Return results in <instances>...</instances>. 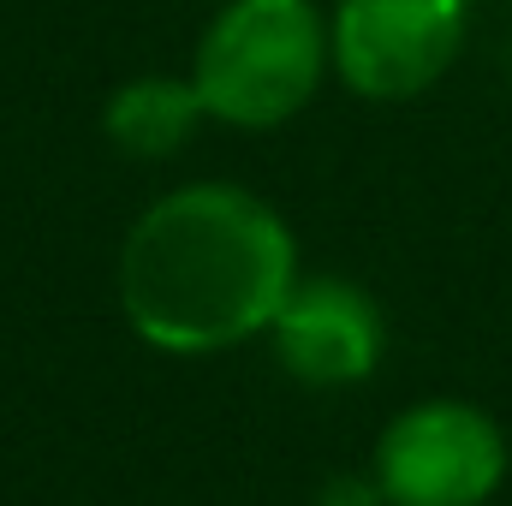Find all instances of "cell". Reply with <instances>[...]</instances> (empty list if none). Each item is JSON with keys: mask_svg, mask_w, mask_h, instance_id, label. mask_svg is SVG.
I'll return each instance as SVG.
<instances>
[{"mask_svg": "<svg viewBox=\"0 0 512 506\" xmlns=\"http://www.w3.org/2000/svg\"><path fill=\"white\" fill-rule=\"evenodd\" d=\"M471 0H328L334 84L358 102H417L465 54Z\"/></svg>", "mask_w": 512, "mask_h": 506, "instance_id": "obj_4", "label": "cell"}, {"mask_svg": "<svg viewBox=\"0 0 512 506\" xmlns=\"http://www.w3.org/2000/svg\"><path fill=\"white\" fill-rule=\"evenodd\" d=\"M316 506H387L370 471H340L316 489Z\"/></svg>", "mask_w": 512, "mask_h": 506, "instance_id": "obj_7", "label": "cell"}, {"mask_svg": "<svg viewBox=\"0 0 512 506\" xmlns=\"http://www.w3.org/2000/svg\"><path fill=\"white\" fill-rule=\"evenodd\" d=\"M507 471L512 441L501 417L453 393L399 405L370 453L387 506H489L507 489Z\"/></svg>", "mask_w": 512, "mask_h": 506, "instance_id": "obj_3", "label": "cell"}, {"mask_svg": "<svg viewBox=\"0 0 512 506\" xmlns=\"http://www.w3.org/2000/svg\"><path fill=\"white\" fill-rule=\"evenodd\" d=\"M209 126L197 90L185 72H137L126 84H114L102 131L126 161H173L191 149V137Z\"/></svg>", "mask_w": 512, "mask_h": 506, "instance_id": "obj_6", "label": "cell"}, {"mask_svg": "<svg viewBox=\"0 0 512 506\" xmlns=\"http://www.w3.org/2000/svg\"><path fill=\"white\" fill-rule=\"evenodd\" d=\"M191 90L209 126L280 131L334 78L322 0H221L191 48Z\"/></svg>", "mask_w": 512, "mask_h": 506, "instance_id": "obj_2", "label": "cell"}, {"mask_svg": "<svg viewBox=\"0 0 512 506\" xmlns=\"http://www.w3.org/2000/svg\"><path fill=\"white\" fill-rule=\"evenodd\" d=\"M274 364L310 393H346L382 370L387 316L352 274H298L268 328Z\"/></svg>", "mask_w": 512, "mask_h": 506, "instance_id": "obj_5", "label": "cell"}, {"mask_svg": "<svg viewBox=\"0 0 512 506\" xmlns=\"http://www.w3.org/2000/svg\"><path fill=\"white\" fill-rule=\"evenodd\" d=\"M304 274L292 221L251 185L191 179L126 227L114 292L126 328L161 358H221L268 340Z\"/></svg>", "mask_w": 512, "mask_h": 506, "instance_id": "obj_1", "label": "cell"}]
</instances>
